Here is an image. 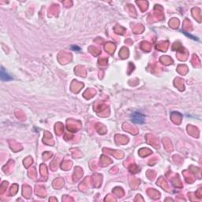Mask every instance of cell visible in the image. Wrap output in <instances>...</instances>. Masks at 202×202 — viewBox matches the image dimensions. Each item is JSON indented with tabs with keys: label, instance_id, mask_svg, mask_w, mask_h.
<instances>
[{
	"label": "cell",
	"instance_id": "obj_2",
	"mask_svg": "<svg viewBox=\"0 0 202 202\" xmlns=\"http://www.w3.org/2000/svg\"><path fill=\"white\" fill-rule=\"evenodd\" d=\"M0 75H1V80L2 81H7L12 80L11 77L8 74L6 71L2 67L1 68V74H0Z\"/></svg>",
	"mask_w": 202,
	"mask_h": 202
},
{
	"label": "cell",
	"instance_id": "obj_1",
	"mask_svg": "<svg viewBox=\"0 0 202 202\" xmlns=\"http://www.w3.org/2000/svg\"><path fill=\"white\" fill-rule=\"evenodd\" d=\"M130 118H131V121L134 123L137 124H143L145 122V116L144 114H142L141 113L137 112H133L130 115Z\"/></svg>",
	"mask_w": 202,
	"mask_h": 202
}]
</instances>
